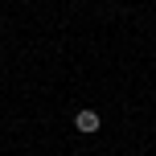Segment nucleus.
<instances>
[{
  "mask_svg": "<svg viewBox=\"0 0 156 156\" xmlns=\"http://www.w3.org/2000/svg\"><path fill=\"white\" fill-rule=\"evenodd\" d=\"M74 127L86 132V136H94V132H99V111H78V115H74Z\"/></svg>",
  "mask_w": 156,
  "mask_h": 156,
  "instance_id": "f257e3e1",
  "label": "nucleus"
}]
</instances>
